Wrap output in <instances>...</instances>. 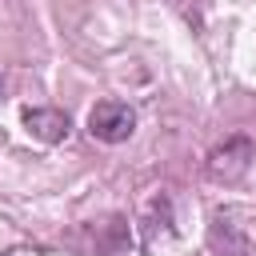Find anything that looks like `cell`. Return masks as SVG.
Segmentation results:
<instances>
[{
    "mask_svg": "<svg viewBox=\"0 0 256 256\" xmlns=\"http://www.w3.org/2000/svg\"><path fill=\"white\" fill-rule=\"evenodd\" d=\"M0 92H4V80H0Z\"/></svg>",
    "mask_w": 256,
    "mask_h": 256,
    "instance_id": "obj_5",
    "label": "cell"
},
{
    "mask_svg": "<svg viewBox=\"0 0 256 256\" xmlns=\"http://www.w3.org/2000/svg\"><path fill=\"white\" fill-rule=\"evenodd\" d=\"M24 128L44 144H60L68 136V116L60 108H28L24 112Z\"/></svg>",
    "mask_w": 256,
    "mask_h": 256,
    "instance_id": "obj_3",
    "label": "cell"
},
{
    "mask_svg": "<svg viewBox=\"0 0 256 256\" xmlns=\"http://www.w3.org/2000/svg\"><path fill=\"white\" fill-rule=\"evenodd\" d=\"M208 244H212L220 256H248V252H252L248 236H244V232H236V224H228L224 216H216V220H212V228H208Z\"/></svg>",
    "mask_w": 256,
    "mask_h": 256,
    "instance_id": "obj_4",
    "label": "cell"
},
{
    "mask_svg": "<svg viewBox=\"0 0 256 256\" xmlns=\"http://www.w3.org/2000/svg\"><path fill=\"white\" fill-rule=\"evenodd\" d=\"M252 156H256L252 140H248V136H232V140H224V144H216V148L208 152L204 176L216 180V184H236V180L252 168Z\"/></svg>",
    "mask_w": 256,
    "mask_h": 256,
    "instance_id": "obj_1",
    "label": "cell"
},
{
    "mask_svg": "<svg viewBox=\"0 0 256 256\" xmlns=\"http://www.w3.org/2000/svg\"><path fill=\"white\" fill-rule=\"evenodd\" d=\"M88 132L100 144H124L136 132V112L128 104H120V100H100L88 112Z\"/></svg>",
    "mask_w": 256,
    "mask_h": 256,
    "instance_id": "obj_2",
    "label": "cell"
}]
</instances>
